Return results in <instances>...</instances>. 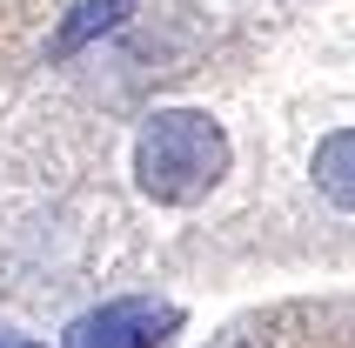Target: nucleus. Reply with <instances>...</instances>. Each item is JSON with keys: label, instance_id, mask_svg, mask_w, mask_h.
<instances>
[{"label": "nucleus", "instance_id": "nucleus-1", "mask_svg": "<svg viewBox=\"0 0 355 348\" xmlns=\"http://www.w3.org/2000/svg\"><path fill=\"white\" fill-rule=\"evenodd\" d=\"M235 148L208 107H155L148 128L135 134V181L161 208H195L221 188Z\"/></svg>", "mask_w": 355, "mask_h": 348}, {"label": "nucleus", "instance_id": "nucleus-2", "mask_svg": "<svg viewBox=\"0 0 355 348\" xmlns=\"http://www.w3.org/2000/svg\"><path fill=\"white\" fill-rule=\"evenodd\" d=\"M181 335V308L175 302H155V295H121V302H101L80 322H67L60 348H168Z\"/></svg>", "mask_w": 355, "mask_h": 348}, {"label": "nucleus", "instance_id": "nucleus-3", "mask_svg": "<svg viewBox=\"0 0 355 348\" xmlns=\"http://www.w3.org/2000/svg\"><path fill=\"white\" fill-rule=\"evenodd\" d=\"M141 0H80L74 14L60 20V34H54V47H47V54L54 60H67V54H80V47H87V40H101V34H114L121 20L135 14Z\"/></svg>", "mask_w": 355, "mask_h": 348}, {"label": "nucleus", "instance_id": "nucleus-4", "mask_svg": "<svg viewBox=\"0 0 355 348\" xmlns=\"http://www.w3.org/2000/svg\"><path fill=\"white\" fill-rule=\"evenodd\" d=\"M309 174H315V188L329 194L342 214H355V128H336V134L322 141Z\"/></svg>", "mask_w": 355, "mask_h": 348}, {"label": "nucleus", "instance_id": "nucleus-5", "mask_svg": "<svg viewBox=\"0 0 355 348\" xmlns=\"http://www.w3.org/2000/svg\"><path fill=\"white\" fill-rule=\"evenodd\" d=\"M0 348H40V342H27V335H14V329H0Z\"/></svg>", "mask_w": 355, "mask_h": 348}]
</instances>
